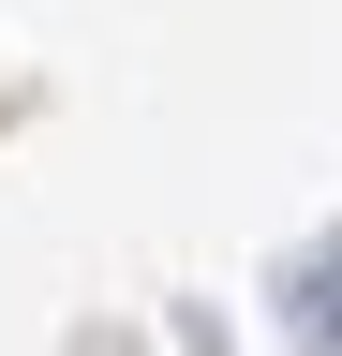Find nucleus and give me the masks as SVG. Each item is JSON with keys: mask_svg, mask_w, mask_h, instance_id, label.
I'll list each match as a JSON object with an SVG mask.
<instances>
[{"mask_svg": "<svg viewBox=\"0 0 342 356\" xmlns=\"http://www.w3.org/2000/svg\"><path fill=\"white\" fill-rule=\"evenodd\" d=\"M297 341H313V356H342V252H313V267H297Z\"/></svg>", "mask_w": 342, "mask_h": 356, "instance_id": "1", "label": "nucleus"}]
</instances>
